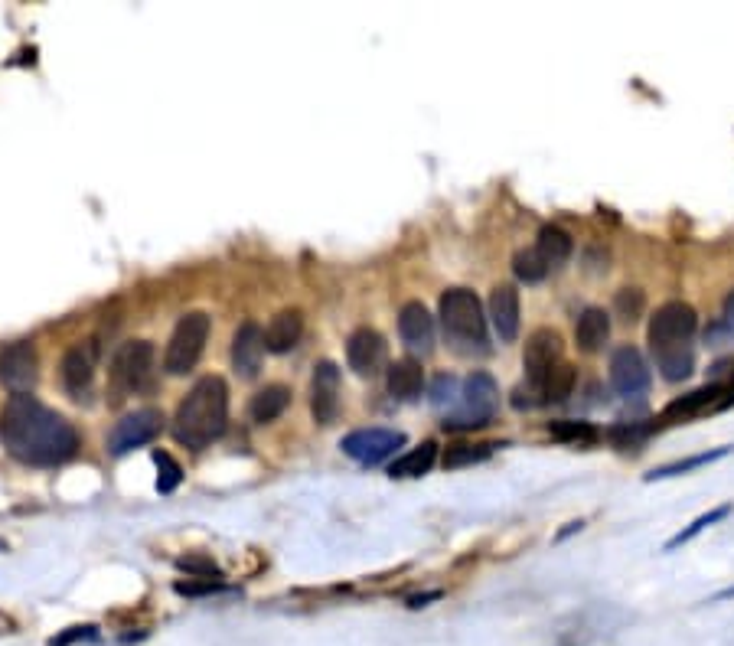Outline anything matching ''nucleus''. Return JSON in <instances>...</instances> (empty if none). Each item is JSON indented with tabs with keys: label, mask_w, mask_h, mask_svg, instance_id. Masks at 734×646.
I'll use <instances>...</instances> for the list:
<instances>
[{
	"label": "nucleus",
	"mask_w": 734,
	"mask_h": 646,
	"mask_svg": "<svg viewBox=\"0 0 734 646\" xmlns=\"http://www.w3.org/2000/svg\"><path fill=\"white\" fill-rule=\"evenodd\" d=\"M653 382V372H650V363L643 359V353L637 346H620L611 356V385L617 395H624V399H640L646 395Z\"/></svg>",
	"instance_id": "nucleus-10"
},
{
	"label": "nucleus",
	"mask_w": 734,
	"mask_h": 646,
	"mask_svg": "<svg viewBox=\"0 0 734 646\" xmlns=\"http://www.w3.org/2000/svg\"><path fill=\"white\" fill-rule=\"evenodd\" d=\"M441 323L457 343H487V317H483V304L474 291L451 288L447 294H441Z\"/></svg>",
	"instance_id": "nucleus-4"
},
{
	"label": "nucleus",
	"mask_w": 734,
	"mask_h": 646,
	"mask_svg": "<svg viewBox=\"0 0 734 646\" xmlns=\"http://www.w3.org/2000/svg\"><path fill=\"white\" fill-rule=\"evenodd\" d=\"M434 461H438V444L425 441V444L412 447L405 457H398L389 474L392 477H421V474H428V470L434 467Z\"/></svg>",
	"instance_id": "nucleus-24"
},
{
	"label": "nucleus",
	"mask_w": 734,
	"mask_h": 646,
	"mask_svg": "<svg viewBox=\"0 0 734 646\" xmlns=\"http://www.w3.org/2000/svg\"><path fill=\"white\" fill-rule=\"evenodd\" d=\"M728 454H731V447H715V451H705V454L686 457V461L656 467V470H650V474H646V483H653V480H669V477H679V474H689V470H699V467H708V464H715V461H725Z\"/></svg>",
	"instance_id": "nucleus-26"
},
{
	"label": "nucleus",
	"mask_w": 734,
	"mask_h": 646,
	"mask_svg": "<svg viewBox=\"0 0 734 646\" xmlns=\"http://www.w3.org/2000/svg\"><path fill=\"white\" fill-rule=\"evenodd\" d=\"M725 392L721 389L718 382H712V385H705V389H695V392H689V395H682V399H676V402H669L666 405V418H676V415H695V412H702V408H708V405H715L718 408V395Z\"/></svg>",
	"instance_id": "nucleus-27"
},
{
	"label": "nucleus",
	"mask_w": 734,
	"mask_h": 646,
	"mask_svg": "<svg viewBox=\"0 0 734 646\" xmlns=\"http://www.w3.org/2000/svg\"><path fill=\"white\" fill-rule=\"evenodd\" d=\"M536 252L545 265H549V271H558L565 268V262L571 258V252H575V242H571V235L565 229L558 226H545L539 232V242H536Z\"/></svg>",
	"instance_id": "nucleus-23"
},
{
	"label": "nucleus",
	"mask_w": 734,
	"mask_h": 646,
	"mask_svg": "<svg viewBox=\"0 0 734 646\" xmlns=\"http://www.w3.org/2000/svg\"><path fill=\"white\" fill-rule=\"evenodd\" d=\"M36 350L30 340H17L0 350V382L14 395H27L36 385Z\"/></svg>",
	"instance_id": "nucleus-12"
},
{
	"label": "nucleus",
	"mask_w": 734,
	"mask_h": 646,
	"mask_svg": "<svg viewBox=\"0 0 734 646\" xmlns=\"http://www.w3.org/2000/svg\"><path fill=\"white\" fill-rule=\"evenodd\" d=\"M405 444V434L402 431H389V428H363V431H353L343 438V454L353 457L356 464H366V467H376L382 461H389V457L398 451V447Z\"/></svg>",
	"instance_id": "nucleus-8"
},
{
	"label": "nucleus",
	"mask_w": 734,
	"mask_h": 646,
	"mask_svg": "<svg viewBox=\"0 0 734 646\" xmlns=\"http://www.w3.org/2000/svg\"><path fill=\"white\" fill-rule=\"evenodd\" d=\"M695 330H699L695 310L682 301H669L653 314L646 337H650L653 353H666V350H679V346H692Z\"/></svg>",
	"instance_id": "nucleus-7"
},
{
	"label": "nucleus",
	"mask_w": 734,
	"mask_h": 646,
	"mask_svg": "<svg viewBox=\"0 0 734 646\" xmlns=\"http://www.w3.org/2000/svg\"><path fill=\"white\" fill-rule=\"evenodd\" d=\"M656 356V369L666 382H682L692 376L695 369V350L692 346H679V350H666V353H653Z\"/></svg>",
	"instance_id": "nucleus-25"
},
{
	"label": "nucleus",
	"mask_w": 734,
	"mask_h": 646,
	"mask_svg": "<svg viewBox=\"0 0 734 646\" xmlns=\"http://www.w3.org/2000/svg\"><path fill=\"white\" fill-rule=\"evenodd\" d=\"M154 376V346L147 340H128L118 346L108 372V395L111 405H121L128 395L141 392L151 385Z\"/></svg>",
	"instance_id": "nucleus-3"
},
{
	"label": "nucleus",
	"mask_w": 734,
	"mask_h": 646,
	"mask_svg": "<svg viewBox=\"0 0 734 646\" xmlns=\"http://www.w3.org/2000/svg\"><path fill=\"white\" fill-rule=\"evenodd\" d=\"M301 333H304L301 310H281V314L271 317L268 330H265L268 353H291L294 346L301 343Z\"/></svg>",
	"instance_id": "nucleus-19"
},
{
	"label": "nucleus",
	"mask_w": 734,
	"mask_h": 646,
	"mask_svg": "<svg viewBox=\"0 0 734 646\" xmlns=\"http://www.w3.org/2000/svg\"><path fill=\"white\" fill-rule=\"evenodd\" d=\"M310 412H314L317 425H333L340 415V369L337 363L323 359L314 366V379H310Z\"/></svg>",
	"instance_id": "nucleus-13"
},
{
	"label": "nucleus",
	"mask_w": 734,
	"mask_h": 646,
	"mask_svg": "<svg viewBox=\"0 0 734 646\" xmlns=\"http://www.w3.org/2000/svg\"><path fill=\"white\" fill-rule=\"evenodd\" d=\"M513 271H516V278H519V281H526V284H539L542 278H549V265L542 262L536 248L516 252V258H513Z\"/></svg>",
	"instance_id": "nucleus-30"
},
{
	"label": "nucleus",
	"mask_w": 734,
	"mask_h": 646,
	"mask_svg": "<svg viewBox=\"0 0 734 646\" xmlns=\"http://www.w3.org/2000/svg\"><path fill=\"white\" fill-rule=\"evenodd\" d=\"M731 513V503H725V506H715V509H708V513H702L699 519H692V526L689 529H682L679 536H673L666 542V552H676L679 545H686V542H692L695 536H699V532H705L708 526H715V523H721V519H725Z\"/></svg>",
	"instance_id": "nucleus-29"
},
{
	"label": "nucleus",
	"mask_w": 734,
	"mask_h": 646,
	"mask_svg": "<svg viewBox=\"0 0 734 646\" xmlns=\"http://www.w3.org/2000/svg\"><path fill=\"white\" fill-rule=\"evenodd\" d=\"M82 637H92V627H72L69 633H62L59 640H53V646H66L72 640H82Z\"/></svg>",
	"instance_id": "nucleus-37"
},
{
	"label": "nucleus",
	"mask_w": 734,
	"mask_h": 646,
	"mask_svg": "<svg viewBox=\"0 0 734 646\" xmlns=\"http://www.w3.org/2000/svg\"><path fill=\"white\" fill-rule=\"evenodd\" d=\"M493 447L496 444H454V447H447V454H444V467H467V464H480V461H487V457L493 454Z\"/></svg>",
	"instance_id": "nucleus-31"
},
{
	"label": "nucleus",
	"mask_w": 734,
	"mask_h": 646,
	"mask_svg": "<svg viewBox=\"0 0 734 646\" xmlns=\"http://www.w3.org/2000/svg\"><path fill=\"white\" fill-rule=\"evenodd\" d=\"M209 330H213V320H209V314H203V310H193V314L180 317V323L170 333L167 353H164V369L170 376H183V372H190L199 363L203 346L209 340Z\"/></svg>",
	"instance_id": "nucleus-6"
},
{
	"label": "nucleus",
	"mask_w": 734,
	"mask_h": 646,
	"mask_svg": "<svg viewBox=\"0 0 734 646\" xmlns=\"http://www.w3.org/2000/svg\"><path fill=\"white\" fill-rule=\"evenodd\" d=\"M441 591H428V594H415V598H408V607H425L428 601H438Z\"/></svg>",
	"instance_id": "nucleus-38"
},
{
	"label": "nucleus",
	"mask_w": 734,
	"mask_h": 646,
	"mask_svg": "<svg viewBox=\"0 0 734 646\" xmlns=\"http://www.w3.org/2000/svg\"><path fill=\"white\" fill-rule=\"evenodd\" d=\"M490 320L503 343H513L519 337V291L513 284H496L490 291Z\"/></svg>",
	"instance_id": "nucleus-18"
},
{
	"label": "nucleus",
	"mask_w": 734,
	"mask_h": 646,
	"mask_svg": "<svg viewBox=\"0 0 734 646\" xmlns=\"http://www.w3.org/2000/svg\"><path fill=\"white\" fill-rule=\"evenodd\" d=\"M522 366H526V379L532 389H545V379L552 376L555 366H562V337L555 330L542 327L529 337L526 343V356H522Z\"/></svg>",
	"instance_id": "nucleus-11"
},
{
	"label": "nucleus",
	"mask_w": 734,
	"mask_h": 646,
	"mask_svg": "<svg viewBox=\"0 0 734 646\" xmlns=\"http://www.w3.org/2000/svg\"><path fill=\"white\" fill-rule=\"evenodd\" d=\"M226 421H229L226 382L219 376H203L180 402L177 415H173V434H177L180 444L199 451V447L213 444L226 431Z\"/></svg>",
	"instance_id": "nucleus-2"
},
{
	"label": "nucleus",
	"mask_w": 734,
	"mask_h": 646,
	"mask_svg": "<svg viewBox=\"0 0 734 646\" xmlns=\"http://www.w3.org/2000/svg\"><path fill=\"white\" fill-rule=\"evenodd\" d=\"M154 464H157V470H160L157 490H160V493H173V490H177V487H180V477H183L180 464L173 461V457H170L167 451H157V454H154Z\"/></svg>",
	"instance_id": "nucleus-34"
},
{
	"label": "nucleus",
	"mask_w": 734,
	"mask_h": 646,
	"mask_svg": "<svg viewBox=\"0 0 734 646\" xmlns=\"http://www.w3.org/2000/svg\"><path fill=\"white\" fill-rule=\"evenodd\" d=\"M575 340L581 353H601L611 340V317L601 307H588L575 323Z\"/></svg>",
	"instance_id": "nucleus-20"
},
{
	"label": "nucleus",
	"mask_w": 734,
	"mask_h": 646,
	"mask_svg": "<svg viewBox=\"0 0 734 646\" xmlns=\"http://www.w3.org/2000/svg\"><path fill=\"white\" fill-rule=\"evenodd\" d=\"M431 405L438 408V412H451V408L460 405V382L454 376H438L431 385Z\"/></svg>",
	"instance_id": "nucleus-33"
},
{
	"label": "nucleus",
	"mask_w": 734,
	"mask_h": 646,
	"mask_svg": "<svg viewBox=\"0 0 734 646\" xmlns=\"http://www.w3.org/2000/svg\"><path fill=\"white\" fill-rule=\"evenodd\" d=\"M398 333H402V343L412 353H431L434 346V320L428 314L425 304L408 301L398 314Z\"/></svg>",
	"instance_id": "nucleus-17"
},
{
	"label": "nucleus",
	"mask_w": 734,
	"mask_h": 646,
	"mask_svg": "<svg viewBox=\"0 0 734 646\" xmlns=\"http://www.w3.org/2000/svg\"><path fill=\"white\" fill-rule=\"evenodd\" d=\"M575 382H578L575 366H568V363L555 366V369H552V376L545 379L542 402H545V405H562V402H568V395L575 392Z\"/></svg>",
	"instance_id": "nucleus-28"
},
{
	"label": "nucleus",
	"mask_w": 734,
	"mask_h": 646,
	"mask_svg": "<svg viewBox=\"0 0 734 646\" xmlns=\"http://www.w3.org/2000/svg\"><path fill=\"white\" fill-rule=\"evenodd\" d=\"M95 369H98V343L95 340H82L62 356V382H66L72 399H82V395L92 389Z\"/></svg>",
	"instance_id": "nucleus-15"
},
{
	"label": "nucleus",
	"mask_w": 734,
	"mask_h": 646,
	"mask_svg": "<svg viewBox=\"0 0 734 646\" xmlns=\"http://www.w3.org/2000/svg\"><path fill=\"white\" fill-rule=\"evenodd\" d=\"M731 405H734V382H731V389H728V395H725V399L718 402V408H731Z\"/></svg>",
	"instance_id": "nucleus-40"
},
{
	"label": "nucleus",
	"mask_w": 734,
	"mask_h": 646,
	"mask_svg": "<svg viewBox=\"0 0 734 646\" xmlns=\"http://www.w3.org/2000/svg\"><path fill=\"white\" fill-rule=\"evenodd\" d=\"M549 434L558 441H575V444L597 441V428L591 425V421H552Z\"/></svg>",
	"instance_id": "nucleus-32"
},
{
	"label": "nucleus",
	"mask_w": 734,
	"mask_h": 646,
	"mask_svg": "<svg viewBox=\"0 0 734 646\" xmlns=\"http://www.w3.org/2000/svg\"><path fill=\"white\" fill-rule=\"evenodd\" d=\"M425 389V369L418 359H398L389 366V395L398 402H415Z\"/></svg>",
	"instance_id": "nucleus-21"
},
{
	"label": "nucleus",
	"mask_w": 734,
	"mask_h": 646,
	"mask_svg": "<svg viewBox=\"0 0 734 646\" xmlns=\"http://www.w3.org/2000/svg\"><path fill=\"white\" fill-rule=\"evenodd\" d=\"M0 444L20 464L56 467L76 454L79 434L66 418L36 402L33 395H10L0 412Z\"/></svg>",
	"instance_id": "nucleus-1"
},
{
	"label": "nucleus",
	"mask_w": 734,
	"mask_h": 646,
	"mask_svg": "<svg viewBox=\"0 0 734 646\" xmlns=\"http://www.w3.org/2000/svg\"><path fill=\"white\" fill-rule=\"evenodd\" d=\"M725 327L734 333V291L725 297Z\"/></svg>",
	"instance_id": "nucleus-39"
},
{
	"label": "nucleus",
	"mask_w": 734,
	"mask_h": 646,
	"mask_svg": "<svg viewBox=\"0 0 734 646\" xmlns=\"http://www.w3.org/2000/svg\"><path fill=\"white\" fill-rule=\"evenodd\" d=\"M288 405H291L288 385H265V389L255 392L252 402H248V418H252L255 425H268V421L281 418Z\"/></svg>",
	"instance_id": "nucleus-22"
},
{
	"label": "nucleus",
	"mask_w": 734,
	"mask_h": 646,
	"mask_svg": "<svg viewBox=\"0 0 734 646\" xmlns=\"http://www.w3.org/2000/svg\"><path fill=\"white\" fill-rule=\"evenodd\" d=\"M385 340L382 333L369 330V327H359L356 333H350V340H346V363L356 372V376L363 379H372L379 376L385 369Z\"/></svg>",
	"instance_id": "nucleus-14"
},
{
	"label": "nucleus",
	"mask_w": 734,
	"mask_h": 646,
	"mask_svg": "<svg viewBox=\"0 0 734 646\" xmlns=\"http://www.w3.org/2000/svg\"><path fill=\"white\" fill-rule=\"evenodd\" d=\"M160 428H164V415H160L157 408H138V412L124 415L118 425L111 428V434H108V451L115 454V457H121V454L134 451V447L151 444L157 434H160Z\"/></svg>",
	"instance_id": "nucleus-9"
},
{
	"label": "nucleus",
	"mask_w": 734,
	"mask_h": 646,
	"mask_svg": "<svg viewBox=\"0 0 734 646\" xmlns=\"http://www.w3.org/2000/svg\"><path fill=\"white\" fill-rule=\"evenodd\" d=\"M265 330L258 323H242L232 337V369L239 372L242 379H255L265 363Z\"/></svg>",
	"instance_id": "nucleus-16"
},
{
	"label": "nucleus",
	"mask_w": 734,
	"mask_h": 646,
	"mask_svg": "<svg viewBox=\"0 0 734 646\" xmlns=\"http://www.w3.org/2000/svg\"><path fill=\"white\" fill-rule=\"evenodd\" d=\"M536 395H542V392H539V389H532L529 382H526V385H519V389L513 392V405H516V408H536V405H539Z\"/></svg>",
	"instance_id": "nucleus-36"
},
{
	"label": "nucleus",
	"mask_w": 734,
	"mask_h": 646,
	"mask_svg": "<svg viewBox=\"0 0 734 646\" xmlns=\"http://www.w3.org/2000/svg\"><path fill=\"white\" fill-rule=\"evenodd\" d=\"M617 310L620 314H624V320H637L640 317V310H643V291H637V288H624L617 294Z\"/></svg>",
	"instance_id": "nucleus-35"
},
{
	"label": "nucleus",
	"mask_w": 734,
	"mask_h": 646,
	"mask_svg": "<svg viewBox=\"0 0 734 646\" xmlns=\"http://www.w3.org/2000/svg\"><path fill=\"white\" fill-rule=\"evenodd\" d=\"M460 412L444 421V428H483L500 408V385L490 372H470L460 385Z\"/></svg>",
	"instance_id": "nucleus-5"
}]
</instances>
